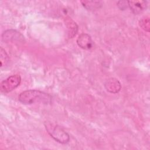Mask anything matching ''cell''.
Masks as SVG:
<instances>
[{
    "instance_id": "obj_1",
    "label": "cell",
    "mask_w": 150,
    "mask_h": 150,
    "mask_svg": "<svg viewBox=\"0 0 150 150\" xmlns=\"http://www.w3.org/2000/svg\"><path fill=\"white\" fill-rule=\"evenodd\" d=\"M18 99L21 103L25 104H48L51 102L52 97L49 94L39 90H29L22 92L19 94Z\"/></svg>"
},
{
    "instance_id": "obj_2",
    "label": "cell",
    "mask_w": 150,
    "mask_h": 150,
    "mask_svg": "<svg viewBox=\"0 0 150 150\" xmlns=\"http://www.w3.org/2000/svg\"><path fill=\"white\" fill-rule=\"evenodd\" d=\"M45 127L47 133L56 141L62 144H66L69 142V135L60 126L50 122H46Z\"/></svg>"
},
{
    "instance_id": "obj_3",
    "label": "cell",
    "mask_w": 150,
    "mask_h": 150,
    "mask_svg": "<svg viewBox=\"0 0 150 150\" xmlns=\"http://www.w3.org/2000/svg\"><path fill=\"white\" fill-rule=\"evenodd\" d=\"M21 82V77L19 74H14L9 76L1 82L0 85L1 91L7 93L18 87Z\"/></svg>"
},
{
    "instance_id": "obj_4",
    "label": "cell",
    "mask_w": 150,
    "mask_h": 150,
    "mask_svg": "<svg viewBox=\"0 0 150 150\" xmlns=\"http://www.w3.org/2000/svg\"><path fill=\"white\" fill-rule=\"evenodd\" d=\"M77 43L79 47L85 50L90 49L93 46V41L87 33L81 34L77 39Z\"/></svg>"
},
{
    "instance_id": "obj_5",
    "label": "cell",
    "mask_w": 150,
    "mask_h": 150,
    "mask_svg": "<svg viewBox=\"0 0 150 150\" xmlns=\"http://www.w3.org/2000/svg\"><path fill=\"white\" fill-rule=\"evenodd\" d=\"M23 36L15 30H7L2 34V40L4 42L21 41L23 40Z\"/></svg>"
},
{
    "instance_id": "obj_6",
    "label": "cell",
    "mask_w": 150,
    "mask_h": 150,
    "mask_svg": "<svg viewBox=\"0 0 150 150\" xmlns=\"http://www.w3.org/2000/svg\"><path fill=\"white\" fill-rule=\"evenodd\" d=\"M105 88L111 93H117L120 91L121 88L120 81L115 78H110L105 83Z\"/></svg>"
},
{
    "instance_id": "obj_7",
    "label": "cell",
    "mask_w": 150,
    "mask_h": 150,
    "mask_svg": "<svg viewBox=\"0 0 150 150\" xmlns=\"http://www.w3.org/2000/svg\"><path fill=\"white\" fill-rule=\"evenodd\" d=\"M128 7L134 14H139L144 11L147 6L146 2L144 1H128Z\"/></svg>"
},
{
    "instance_id": "obj_8",
    "label": "cell",
    "mask_w": 150,
    "mask_h": 150,
    "mask_svg": "<svg viewBox=\"0 0 150 150\" xmlns=\"http://www.w3.org/2000/svg\"><path fill=\"white\" fill-rule=\"evenodd\" d=\"M81 4L85 8L90 11H94L99 9L102 5L101 2L98 1H81Z\"/></svg>"
},
{
    "instance_id": "obj_9",
    "label": "cell",
    "mask_w": 150,
    "mask_h": 150,
    "mask_svg": "<svg viewBox=\"0 0 150 150\" xmlns=\"http://www.w3.org/2000/svg\"><path fill=\"white\" fill-rule=\"evenodd\" d=\"M67 23V29L69 30V37L73 38L74 35H76L77 32L78 26L76 23L73 21H69Z\"/></svg>"
},
{
    "instance_id": "obj_10",
    "label": "cell",
    "mask_w": 150,
    "mask_h": 150,
    "mask_svg": "<svg viewBox=\"0 0 150 150\" xmlns=\"http://www.w3.org/2000/svg\"><path fill=\"white\" fill-rule=\"evenodd\" d=\"M139 26L145 31L149 32L150 29V23H149V18L148 17L142 18L139 22Z\"/></svg>"
},
{
    "instance_id": "obj_11",
    "label": "cell",
    "mask_w": 150,
    "mask_h": 150,
    "mask_svg": "<svg viewBox=\"0 0 150 150\" xmlns=\"http://www.w3.org/2000/svg\"><path fill=\"white\" fill-rule=\"evenodd\" d=\"M1 67H2L3 66H5L7 65L9 62V57L8 56L4 49L1 47Z\"/></svg>"
},
{
    "instance_id": "obj_12",
    "label": "cell",
    "mask_w": 150,
    "mask_h": 150,
    "mask_svg": "<svg viewBox=\"0 0 150 150\" xmlns=\"http://www.w3.org/2000/svg\"><path fill=\"white\" fill-rule=\"evenodd\" d=\"M117 5L121 10H124L128 7V1H118L117 2Z\"/></svg>"
}]
</instances>
